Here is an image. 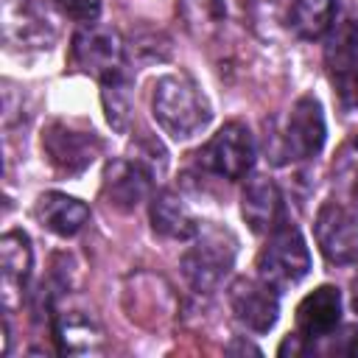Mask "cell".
I'll return each instance as SVG.
<instances>
[{
  "instance_id": "1",
  "label": "cell",
  "mask_w": 358,
  "mask_h": 358,
  "mask_svg": "<svg viewBox=\"0 0 358 358\" xmlns=\"http://www.w3.org/2000/svg\"><path fill=\"white\" fill-rule=\"evenodd\" d=\"M151 112L171 140H190L210 123V103L187 76H162L151 92Z\"/></svg>"
},
{
  "instance_id": "2",
  "label": "cell",
  "mask_w": 358,
  "mask_h": 358,
  "mask_svg": "<svg viewBox=\"0 0 358 358\" xmlns=\"http://www.w3.org/2000/svg\"><path fill=\"white\" fill-rule=\"evenodd\" d=\"M310 271V252L302 232L282 221L277 229L268 232L260 255H257V277L277 291H288L291 285L302 282Z\"/></svg>"
},
{
  "instance_id": "3",
  "label": "cell",
  "mask_w": 358,
  "mask_h": 358,
  "mask_svg": "<svg viewBox=\"0 0 358 358\" xmlns=\"http://www.w3.org/2000/svg\"><path fill=\"white\" fill-rule=\"evenodd\" d=\"M235 252H238V241L232 238L229 229L199 227L193 246L182 257V271L196 291L210 294L229 274V268L235 263Z\"/></svg>"
},
{
  "instance_id": "4",
  "label": "cell",
  "mask_w": 358,
  "mask_h": 358,
  "mask_svg": "<svg viewBox=\"0 0 358 358\" xmlns=\"http://www.w3.org/2000/svg\"><path fill=\"white\" fill-rule=\"evenodd\" d=\"M324 115H322V103L313 95H302L282 129L271 137V157L274 162H291V159H310L322 151L324 145Z\"/></svg>"
},
{
  "instance_id": "5",
  "label": "cell",
  "mask_w": 358,
  "mask_h": 358,
  "mask_svg": "<svg viewBox=\"0 0 358 358\" xmlns=\"http://www.w3.org/2000/svg\"><path fill=\"white\" fill-rule=\"evenodd\" d=\"M199 165L227 182H238V179H246V173L252 171L255 165V140H252V131L232 120V123H224L196 154Z\"/></svg>"
},
{
  "instance_id": "6",
  "label": "cell",
  "mask_w": 358,
  "mask_h": 358,
  "mask_svg": "<svg viewBox=\"0 0 358 358\" xmlns=\"http://www.w3.org/2000/svg\"><path fill=\"white\" fill-rule=\"evenodd\" d=\"M324 70L344 109H358V22L347 20L327 34Z\"/></svg>"
},
{
  "instance_id": "7",
  "label": "cell",
  "mask_w": 358,
  "mask_h": 358,
  "mask_svg": "<svg viewBox=\"0 0 358 358\" xmlns=\"http://www.w3.org/2000/svg\"><path fill=\"white\" fill-rule=\"evenodd\" d=\"M319 252L333 266H352L358 260V215L341 201H324L313 221Z\"/></svg>"
},
{
  "instance_id": "8",
  "label": "cell",
  "mask_w": 358,
  "mask_h": 358,
  "mask_svg": "<svg viewBox=\"0 0 358 358\" xmlns=\"http://www.w3.org/2000/svg\"><path fill=\"white\" fill-rule=\"evenodd\" d=\"M73 62L103 81L106 76H115L123 70V42L115 28L84 22L73 36Z\"/></svg>"
},
{
  "instance_id": "9",
  "label": "cell",
  "mask_w": 358,
  "mask_h": 358,
  "mask_svg": "<svg viewBox=\"0 0 358 358\" xmlns=\"http://www.w3.org/2000/svg\"><path fill=\"white\" fill-rule=\"evenodd\" d=\"M3 39L14 48H50L56 22L45 0H3Z\"/></svg>"
},
{
  "instance_id": "10",
  "label": "cell",
  "mask_w": 358,
  "mask_h": 358,
  "mask_svg": "<svg viewBox=\"0 0 358 358\" xmlns=\"http://www.w3.org/2000/svg\"><path fill=\"white\" fill-rule=\"evenodd\" d=\"M42 148L59 173L76 176L84 168H90V162L101 151V143L92 129L87 131V129H76L64 120H53L42 134Z\"/></svg>"
},
{
  "instance_id": "11",
  "label": "cell",
  "mask_w": 358,
  "mask_h": 358,
  "mask_svg": "<svg viewBox=\"0 0 358 358\" xmlns=\"http://www.w3.org/2000/svg\"><path fill=\"white\" fill-rule=\"evenodd\" d=\"M277 288H271L268 282H263L260 277H238L229 285V308L232 316L241 327L252 330V333H268L277 324L280 316V299H277Z\"/></svg>"
},
{
  "instance_id": "12",
  "label": "cell",
  "mask_w": 358,
  "mask_h": 358,
  "mask_svg": "<svg viewBox=\"0 0 358 358\" xmlns=\"http://www.w3.org/2000/svg\"><path fill=\"white\" fill-rule=\"evenodd\" d=\"M241 215L257 235H268L285 221V204L277 182L266 173H252L241 193Z\"/></svg>"
},
{
  "instance_id": "13",
  "label": "cell",
  "mask_w": 358,
  "mask_h": 358,
  "mask_svg": "<svg viewBox=\"0 0 358 358\" xmlns=\"http://www.w3.org/2000/svg\"><path fill=\"white\" fill-rule=\"evenodd\" d=\"M31 266H34V252L28 235L20 229L6 232L0 241V274H3V308L8 313L22 308Z\"/></svg>"
},
{
  "instance_id": "14",
  "label": "cell",
  "mask_w": 358,
  "mask_h": 358,
  "mask_svg": "<svg viewBox=\"0 0 358 358\" xmlns=\"http://www.w3.org/2000/svg\"><path fill=\"white\" fill-rule=\"evenodd\" d=\"M341 324V294L333 285L313 288L299 305H296V336L302 338V347L330 336Z\"/></svg>"
},
{
  "instance_id": "15",
  "label": "cell",
  "mask_w": 358,
  "mask_h": 358,
  "mask_svg": "<svg viewBox=\"0 0 358 358\" xmlns=\"http://www.w3.org/2000/svg\"><path fill=\"white\" fill-rule=\"evenodd\" d=\"M151 182H154V168L148 162H143L140 157L112 159L103 171V193H106L109 204H115L120 210L137 207L151 193Z\"/></svg>"
},
{
  "instance_id": "16",
  "label": "cell",
  "mask_w": 358,
  "mask_h": 358,
  "mask_svg": "<svg viewBox=\"0 0 358 358\" xmlns=\"http://www.w3.org/2000/svg\"><path fill=\"white\" fill-rule=\"evenodd\" d=\"M179 8L193 34L215 39L243 20L246 0H179Z\"/></svg>"
},
{
  "instance_id": "17",
  "label": "cell",
  "mask_w": 358,
  "mask_h": 358,
  "mask_svg": "<svg viewBox=\"0 0 358 358\" xmlns=\"http://www.w3.org/2000/svg\"><path fill=\"white\" fill-rule=\"evenodd\" d=\"M39 224L62 238H70L76 232L84 229V224L90 221V207L76 199V196H67V193H59V190H50V193H42L36 199V207H34Z\"/></svg>"
},
{
  "instance_id": "18",
  "label": "cell",
  "mask_w": 358,
  "mask_h": 358,
  "mask_svg": "<svg viewBox=\"0 0 358 358\" xmlns=\"http://www.w3.org/2000/svg\"><path fill=\"white\" fill-rule=\"evenodd\" d=\"M53 338L59 352L64 355H84L98 352L103 347V333L98 322L84 310H62L53 316Z\"/></svg>"
},
{
  "instance_id": "19",
  "label": "cell",
  "mask_w": 358,
  "mask_h": 358,
  "mask_svg": "<svg viewBox=\"0 0 358 358\" xmlns=\"http://www.w3.org/2000/svg\"><path fill=\"white\" fill-rule=\"evenodd\" d=\"M148 213H151L154 232H159V235H165L171 241H190L199 232V221L193 218L187 204L171 190L157 193L151 199V210Z\"/></svg>"
},
{
  "instance_id": "20",
  "label": "cell",
  "mask_w": 358,
  "mask_h": 358,
  "mask_svg": "<svg viewBox=\"0 0 358 358\" xmlns=\"http://www.w3.org/2000/svg\"><path fill=\"white\" fill-rule=\"evenodd\" d=\"M336 0H294L288 11V28L299 39H322L336 28Z\"/></svg>"
},
{
  "instance_id": "21",
  "label": "cell",
  "mask_w": 358,
  "mask_h": 358,
  "mask_svg": "<svg viewBox=\"0 0 358 358\" xmlns=\"http://www.w3.org/2000/svg\"><path fill=\"white\" fill-rule=\"evenodd\" d=\"M129 87H131V76L126 73V67L101 81V98H103L106 120L117 131H126V126H129Z\"/></svg>"
},
{
  "instance_id": "22",
  "label": "cell",
  "mask_w": 358,
  "mask_h": 358,
  "mask_svg": "<svg viewBox=\"0 0 358 358\" xmlns=\"http://www.w3.org/2000/svg\"><path fill=\"white\" fill-rule=\"evenodd\" d=\"M333 182L350 199H358V134H352L333 159Z\"/></svg>"
},
{
  "instance_id": "23",
  "label": "cell",
  "mask_w": 358,
  "mask_h": 358,
  "mask_svg": "<svg viewBox=\"0 0 358 358\" xmlns=\"http://www.w3.org/2000/svg\"><path fill=\"white\" fill-rule=\"evenodd\" d=\"M310 352H324V355H358V324H338L330 336L308 344Z\"/></svg>"
},
{
  "instance_id": "24",
  "label": "cell",
  "mask_w": 358,
  "mask_h": 358,
  "mask_svg": "<svg viewBox=\"0 0 358 358\" xmlns=\"http://www.w3.org/2000/svg\"><path fill=\"white\" fill-rule=\"evenodd\" d=\"M50 3L76 22H95L101 14V0H50Z\"/></svg>"
}]
</instances>
